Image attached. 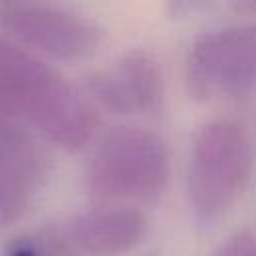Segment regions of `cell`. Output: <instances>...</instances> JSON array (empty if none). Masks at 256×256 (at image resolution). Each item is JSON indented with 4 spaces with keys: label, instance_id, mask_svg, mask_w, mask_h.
I'll return each instance as SVG.
<instances>
[{
    "label": "cell",
    "instance_id": "1",
    "mask_svg": "<svg viewBox=\"0 0 256 256\" xmlns=\"http://www.w3.org/2000/svg\"><path fill=\"white\" fill-rule=\"evenodd\" d=\"M0 106L64 150L88 144L100 122L90 98L60 70L6 36H0Z\"/></svg>",
    "mask_w": 256,
    "mask_h": 256
},
{
    "label": "cell",
    "instance_id": "2",
    "mask_svg": "<svg viewBox=\"0 0 256 256\" xmlns=\"http://www.w3.org/2000/svg\"><path fill=\"white\" fill-rule=\"evenodd\" d=\"M256 148L250 130L236 118L204 122L190 146L186 200L196 222L224 218L250 184Z\"/></svg>",
    "mask_w": 256,
    "mask_h": 256
},
{
    "label": "cell",
    "instance_id": "3",
    "mask_svg": "<svg viewBox=\"0 0 256 256\" xmlns=\"http://www.w3.org/2000/svg\"><path fill=\"white\" fill-rule=\"evenodd\" d=\"M172 162L166 140L144 126H116L102 134L86 164V190L100 204L134 206L162 196Z\"/></svg>",
    "mask_w": 256,
    "mask_h": 256
},
{
    "label": "cell",
    "instance_id": "4",
    "mask_svg": "<svg viewBox=\"0 0 256 256\" xmlns=\"http://www.w3.org/2000/svg\"><path fill=\"white\" fill-rule=\"evenodd\" d=\"M186 84L198 100L246 98L256 92V22L210 28L186 56Z\"/></svg>",
    "mask_w": 256,
    "mask_h": 256
},
{
    "label": "cell",
    "instance_id": "5",
    "mask_svg": "<svg viewBox=\"0 0 256 256\" xmlns=\"http://www.w3.org/2000/svg\"><path fill=\"white\" fill-rule=\"evenodd\" d=\"M0 28L6 38L56 60H82L102 42V28L88 16L48 2L0 4Z\"/></svg>",
    "mask_w": 256,
    "mask_h": 256
},
{
    "label": "cell",
    "instance_id": "6",
    "mask_svg": "<svg viewBox=\"0 0 256 256\" xmlns=\"http://www.w3.org/2000/svg\"><path fill=\"white\" fill-rule=\"evenodd\" d=\"M48 172L38 136L0 106V228L18 220Z\"/></svg>",
    "mask_w": 256,
    "mask_h": 256
},
{
    "label": "cell",
    "instance_id": "7",
    "mask_svg": "<svg viewBox=\"0 0 256 256\" xmlns=\"http://www.w3.org/2000/svg\"><path fill=\"white\" fill-rule=\"evenodd\" d=\"M94 106L120 116L154 114L164 100V74L146 50H128L114 64L94 72L86 82Z\"/></svg>",
    "mask_w": 256,
    "mask_h": 256
},
{
    "label": "cell",
    "instance_id": "8",
    "mask_svg": "<svg viewBox=\"0 0 256 256\" xmlns=\"http://www.w3.org/2000/svg\"><path fill=\"white\" fill-rule=\"evenodd\" d=\"M64 230L80 254L122 256L144 240L148 220L136 206L100 204L72 216Z\"/></svg>",
    "mask_w": 256,
    "mask_h": 256
},
{
    "label": "cell",
    "instance_id": "9",
    "mask_svg": "<svg viewBox=\"0 0 256 256\" xmlns=\"http://www.w3.org/2000/svg\"><path fill=\"white\" fill-rule=\"evenodd\" d=\"M4 256H80V252L68 238L66 230L44 228L14 238L6 246Z\"/></svg>",
    "mask_w": 256,
    "mask_h": 256
},
{
    "label": "cell",
    "instance_id": "10",
    "mask_svg": "<svg viewBox=\"0 0 256 256\" xmlns=\"http://www.w3.org/2000/svg\"><path fill=\"white\" fill-rule=\"evenodd\" d=\"M212 256H256V234L250 230H238L228 236Z\"/></svg>",
    "mask_w": 256,
    "mask_h": 256
}]
</instances>
